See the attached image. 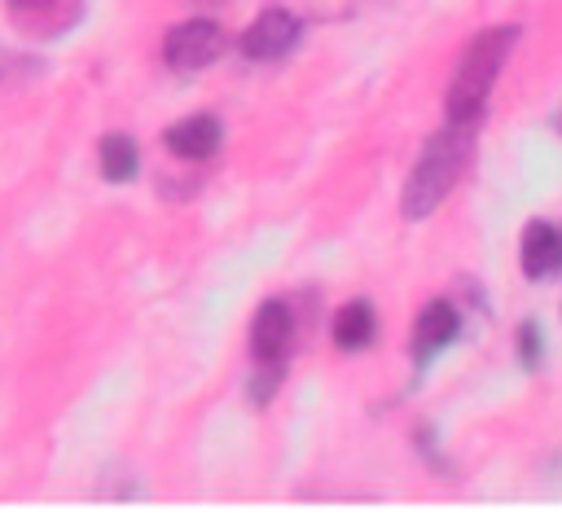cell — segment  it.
<instances>
[{
  "label": "cell",
  "instance_id": "obj_1",
  "mask_svg": "<svg viewBox=\"0 0 562 518\" xmlns=\"http://www.w3.org/2000/svg\"><path fill=\"white\" fill-rule=\"evenodd\" d=\"M518 44V26H487L479 31L461 57H457V70L448 79V97H443V110H448V123H479L483 119V105H487V92L509 57V48Z\"/></svg>",
  "mask_w": 562,
  "mask_h": 518
},
{
  "label": "cell",
  "instance_id": "obj_2",
  "mask_svg": "<svg viewBox=\"0 0 562 518\" xmlns=\"http://www.w3.org/2000/svg\"><path fill=\"white\" fill-rule=\"evenodd\" d=\"M470 145H474V123H448L443 132H435L426 140V149L417 154V167L408 171L404 198H400L404 219H426L448 198V189L457 184V176L470 158Z\"/></svg>",
  "mask_w": 562,
  "mask_h": 518
},
{
  "label": "cell",
  "instance_id": "obj_3",
  "mask_svg": "<svg viewBox=\"0 0 562 518\" xmlns=\"http://www.w3.org/2000/svg\"><path fill=\"white\" fill-rule=\"evenodd\" d=\"M220 53H224V31L211 18H189V22L171 26L167 40H162V61L171 70H202Z\"/></svg>",
  "mask_w": 562,
  "mask_h": 518
},
{
  "label": "cell",
  "instance_id": "obj_4",
  "mask_svg": "<svg viewBox=\"0 0 562 518\" xmlns=\"http://www.w3.org/2000/svg\"><path fill=\"white\" fill-rule=\"evenodd\" d=\"M299 35H303V22H299L290 9H263V13L241 31L237 48H241V57H250V61H277V57H285V53L299 44Z\"/></svg>",
  "mask_w": 562,
  "mask_h": 518
},
{
  "label": "cell",
  "instance_id": "obj_5",
  "mask_svg": "<svg viewBox=\"0 0 562 518\" xmlns=\"http://www.w3.org/2000/svg\"><path fill=\"white\" fill-rule=\"evenodd\" d=\"M290 338H294L290 303L263 299L259 312H255V320H250V356H255V364H285Z\"/></svg>",
  "mask_w": 562,
  "mask_h": 518
},
{
  "label": "cell",
  "instance_id": "obj_6",
  "mask_svg": "<svg viewBox=\"0 0 562 518\" xmlns=\"http://www.w3.org/2000/svg\"><path fill=\"white\" fill-rule=\"evenodd\" d=\"M457 329H461L457 307H452L448 299H430V303L417 312V320H413V360H417V364H430V360L457 338Z\"/></svg>",
  "mask_w": 562,
  "mask_h": 518
},
{
  "label": "cell",
  "instance_id": "obj_7",
  "mask_svg": "<svg viewBox=\"0 0 562 518\" xmlns=\"http://www.w3.org/2000/svg\"><path fill=\"white\" fill-rule=\"evenodd\" d=\"M220 140H224V127H220L215 114H189V119H180V123H171V127L162 132V145H167L176 158H189V162L211 158V154L220 149Z\"/></svg>",
  "mask_w": 562,
  "mask_h": 518
},
{
  "label": "cell",
  "instance_id": "obj_8",
  "mask_svg": "<svg viewBox=\"0 0 562 518\" xmlns=\"http://www.w3.org/2000/svg\"><path fill=\"white\" fill-rule=\"evenodd\" d=\"M518 263H522V277H531V281L553 277L562 268V228H553L549 219H531L522 228Z\"/></svg>",
  "mask_w": 562,
  "mask_h": 518
},
{
  "label": "cell",
  "instance_id": "obj_9",
  "mask_svg": "<svg viewBox=\"0 0 562 518\" xmlns=\"http://www.w3.org/2000/svg\"><path fill=\"white\" fill-rule=\"evenodd\" d=\"M378 334V316H373V303L369 299H351L338 307L334 316V347L338 351H364Z\"/></svg>",
  "mask_w": 562,
  "mask_h": 518
},
{
  "label": "cell",
  "instance_id": "obj_10",
  "mask_svg": "<svg viewBox=\"0 0 562 518\" xmlns=\"http://www.w3.org/2000/svg\"><path fill=\"white\" fill-rule=\"evenodd\" d=\"M97 162H101V176H105L110 184H127V180L140 171V149H136L132 136L110 132V136H101V145H97Z\"/></svg>",
  "mask_w": 562,
  "mask_h": 518
},
{
  "label": "cell",
  "instance_id": "obj_11",
  "mask_svg": "<svg viewBox=\"0 0 562 518\" xmlns=\"http://www.w3.org/2000/svg\"><path fill=\"white\" fill-rule=\"evenodd\" d=\"M18 18H61V22H75L79 13V0H4Z\"/></svg>",
  "mask_w": 562,
  "mask_h": 518
},
{
  "label": "cell",
  "instance_id": "obj_12",
  "mask_svg": "<svg viewBox=\"0 0 562 518\" xmlns=\"http://www.w3.org/2000/svg\"><path fill=\"white\" fill-rule=\"evenodd\" d=\"M540 347H544L540 325H536V320H522V325H518V360H522L527 369H540Z\"/></svg>",
  "mask_w": 562,
  "mask_h": 518
}]
</instances>
